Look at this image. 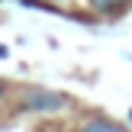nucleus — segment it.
Segmentation results:
<instances>
[{
    "label": "nucleus",
    "mask_w": 132,
    "mask_h": 132,
    "mask_svg": "<svg viewBox=\"0 0 132 132\" xmlns=\"http://www.w3.org/2000/svg\"><path fill=\"white\" fill-rule=\"evenodd\" d=\"M71 100L61 94H55V90H26L23 94V110H29V113H61V110H68Z\"/></svg>",
    "instance_id": "f257e3e1"
},
{
    "label": "nucleus",
    "mask_w": 132,
    "mask_h": 132,
    "mask_svg": "<svg viewBox=\"0 0 132 132\" xmlns=\"http://www.w3.org/2000/svg\"><path fill=\"white\" fill-rule=\"evenodd\" d=\"M81 132H129V129H122L119 122H110V119L94 116V119H87V122L81 126Z\"/></svg>",
    "instance_id": "f03ea898"
},
{
    "label": "nucleus",
    "mask_w": 132,
    "mask_h": 132,
    "mask_svg": "<svg viewBox=\"0 0 132 132\" xmlns=\"http://www.w3.org/2000/svg\"><path fill=\"white\" fill-rule=\"evenodd\" d=\"M126 0H90V6L94 10H100V13H110V10H116V6H122Z\"/></svg>",
    "instance_id": "7ed1b4c3"
},
{
    "label": "nucleus",
    "mask_w": 132,
    "mask_h": 132,
    "mask_svg": "<svg viewBox=\"0 0 132 132\" xmlns=\"http://www.w3.org/2000/svg\"><path fill=\"white\" fill-rule=\"evenodd\" d=\"M129 122H132V113H129Z\"/></svg>",
    "instance_id": "20e7f679"
}]
</instances>
